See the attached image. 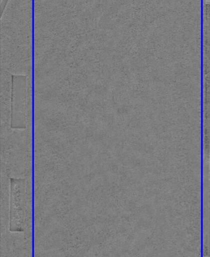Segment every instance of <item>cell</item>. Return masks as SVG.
I'll return each instance as SVG.
<instances>
[{"label": "cell", "mask_w": 210, "mask_h": 257, "mask_svg": "<svg viewBox=\"0 0 210 257\" xmlns=\"http://www.w3.org/2000/svg\"><path fill=\"white\" fill-rule=\"evenodd\" d=\"M8 2V0H2V2L1 3V6H0V17H1V19L3 15L4 11L6 7Z\"/></svg>", "instance_id": "obj_2"}, {"label": "cell", "mask_w": 210, "mask_h": 257, "mask_svg": "<svg viewBox=\"0 0 210 257\" xmlns=\"http://www.w3.org/2000/svg\"><path fill=\"white\" fill-rule=\"evenodd\" d=\"M11 183L10 229L22 231L25 228L28 210L25 180L12 178Z\"/></svg>", "instance_id": "obj_1"}]
</instances>
